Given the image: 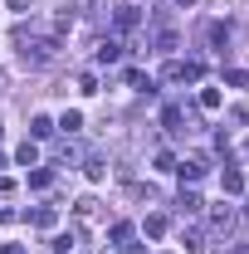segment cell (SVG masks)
Listing matches in <instances>:
<instances>
[{"label": "cell", "mask_w": 249, "mask_h": 254, "mask_svg": "<svg viewBox=\"0 0 249 254\" xmlns=\"http://www.w3.org/2000/svg\"><path fill=\"white\" fill-rule=\"evenodd\" d=\"M30 220L39 225V230H54V220H59V215H54V210H49V205H44V210H34Z\"/></svg>", "instance_id": "cell-20"}, {"label": "cell", "mask_w": 249, "mask_h": 254, "mask_svg": "<svg viewBox=\"0 0 249 254\" xmlns=\"http://www.w3.org/2000/svg\"><path fill=\"white\" fill-rule=\"evenodd\" d=\"M0 254H25V245H0Z\"/></svg>", "instance_id": "cell-27"}, {"label": "cell", "mask_w": 249, "mask_h": 254, "mask_svg": "<svg viewBox=\"0 0 249 254\" xmlns=\"http://www.w3.org/2000/svg\"><path fill=\"white\" fill-rule=\"evenodd\" d=\"M240 254H249V245H240Z\"/></svg>", "instance_id": "cell-29"}, {"label": "cell", "mask_w": 249, "mask_h": 254, "mask_svg": "<svg viewBox=\"0 0 249 254\" xmlns=\"http://www.w3.org/2000/svg\"><path fill=\"white\" fill-rule=\"evenodd\" d=\"M210 230H215V235H235V230H240V210L215 205V210H210Z\"/></svg>", "instance_id": "cell-3"}, {"label": "cell", "mask_w": 249, "mask_h": 254, "mask_svg": "<svg viewBox=\"0 0 249 254\" xmlns=\"http://www.w3.org/2000/svg\"><path fill=\"white\" fill-rule=\"evenodd\" d=\"M166 235V215H147V240H161Z\"/></svg>", "instance_id": "cell-19"}, {"label": "cell", "mask_w": 249, "mask_h": 254, "mask_svg": "<svg viewBox=\"0 0 249 254\" xmlns=\"http://www.w3.org/2000/svg\"><path fill=\"white\" fill-rule=\"evenodd\" d=\"M205 39H210V49H225V44H230V25H225V20H215V25L205 30Z\"/></svg>", "instance_id": "cell-8"}, {"label": "cell", "mask_w": 249, "mask_h": 254, "mask_svg": "<svg viewBox=\"0 0 249 254\" xmlns=\"http://www.w3.org/2000/svg\"><path fill=\"white\" fill-rule=\"evenodd\" d=\"M181 245H186V254H205V235L200 230H181Z\"/></svg>", "instance_id": "cell-12"}, {"label": "cell", "mask_w": 249, "mask_h": 254, "mask_svg": "<svg viewBox=\"0 0 249 254\" xmlns=\"http://www.w3.org/2000/svg\"><path fill=\"white\" fill-rule=\"evenodd\" d=\"M225 83H230V88H245L249 73H245V68H230V73H225Z\"/></svg>", "instance_id": "cell-24"}, {"label": "cell", "mask_w": 249, "mask_h": 254, "mask_svg": "<svg viewBox=\"0 0 249 254\" xmlns=\"http://www.w3.org/2000/svg\"><path fill=\"white\" fill-rule=\"evenodd\" d=\"M186 113H181V108H161V127H166V132H186Z\"/></svg>", "instance_id": "cell-9"}, {"label": "cell", "mask_w": 249, "mask_h": 254, "mask_svg": "<svg viewBox=\"0 0 249 254\" xmlns=\"http://www.w3.org/2000/svg\"><path fill=\"white\" fill-rule=\"evenodd\" d=\"M245 152H249V147H245Z\"/></svg>", "instance_id": "cell-32"}, {"label": "cell", "mask_w": 249, "mask_h": 254, "mask_svg": "<svg viewBox=\"0 0 249 254\" xmlns=\"http://www.w3.org/2000/svg\"><path fill=\"white\" fill-rule=\"evenodd\" d=\"M176 210H181V215H195V210H200V195H195V190H181V195H176Z\"/></svg>", "instance_id": "cell-14"}, {"label": "cell", "mask_w": 249, "mask_h": 254, "mask_svg": "<svg viewBox=\"0 0 249 254\" xmlns=\"http://www.w3.org/2000/svg\"><path fill=\"white\" fill-rule=\"evenodd\" d=\"M15 49H20V59L30 64V68H44V64L59 54V34H49V30H39V25H20L15 30Z\"/></svg>", "instance_id": "cell-1"}, {"label": "cell", "mask_w": 249, "mask_h": 254, "mask_svg": "<svg viewBox=\"0 0 249 254\" xmlns=\"http://www.w3.org/2000/svg\"><path fill=\"white\" fill-rule=\"evenodd\" d=\"M30 186L34 190H49V186H54V171H49V166H34V171H30Z\"/></svg>", "instance_id": "cell-15"}, {"label": "cell", "mask_w": 249, "mask_h": 254, "mask_svg": "<svg viewBox=\"0 0 249 254\" xmlns=\"http://www.w3.org/2000/svg\"><path fill=\"white\" fill-rule=\"evenodd\" d=\"M73 215H78V220H93V215H98V200H93V195H83V200L73 205Z\"/></svg>", "instance_id": "cell-18"}, {"label": "cell", "mask_w": 249, "mask_h": 254, "mask_svg": "<svg viewBox=\"0 0 249 254\" xmlns=\"http://www.w3.org/2000/svg\"><path fill=\"white\" fill-rule=\"evenodd\" d=\"M127 83H132L137 93H147V98L156 93V83H152V78H147V73H137V68H127Z\"/></svg>", "instance_id": "cell-13"}, {"label": "cell", "mask_w": 249, "mask_h": 254, "mask_svg": "<svg viewBox=\"0 0 249 254\" xmlns=\"http://www.w3.org/2000/svg\"><path fill=\"white\" fill-rule=\"evenodd\" d=\"M15 220V210H10V205H0V225H10Z\"/></svg>", "instance_id": "cell-26"}, {"label": "cell", "mask_w": 249, "mask_h": 254, "mask_svg": "<svg viewBox=\"0 0 249 254\" xmlns=\"http://www.w3.org/2000/svg\"><path fill=\"white\" fill-rule=\"evenodd\" d=\"M200 108H210V113H215V108H220V88H200Z\"/></svg>", "instance_id": "cell-22"}, {"label": "cell", "mask_w": 249, "mask_h": 254, "mask_svg": "<svg viewBox=\"0 0 249 254\" xmlns=\"http://www.w3.org/2000/svg\"><path fill=\"white\" fill-rule=\"evenodd\" d=\"M93 59H98V64H118V59H123V39H103Z\"/></svg>", "instance_id": "cell-7"}, {"label": "cell", "mask_w": 249, "mask_h": 254, "mask_svg": "<svg viewBox=\"0 0 249 254\" xmlns=\"http://www.w3.org/2000/svg\"><path fill=\"white\" fill-rule=\"evenodd\" d=\"M5 5H10V10H20V15L30 10V0H5Z\"/></svg>", "instance_id": "cell-25"}, {"label": "cell", "mask_w": 249, "mask_h": 254, "mask_svg": "<svg viewBox=\"0 0 249 254\" xmlns=\"http://www.w3.org/2000/svg\"><path fill=\"white\" fill-rule=\"evenodd\" d=\"M220 186L230 190V195H240V190H245V171H240V166H230V161H225V171H220Z\"/></svg>", "instance_id": "cell-6"}, {"label": "cell", "mask_w": 249, "mask_h": 254, "mask_svg": "<svg viewBox=\"0 0 249 254\" xmlns=\"http://www.w3.org/2000/svg\"><path fill=\"white\" fill-rule=\"evenodd\" d=\"M15 161H20V166H39V147H34V142H25V147L15 152Z\"/></svg>", "instance_id": "cell-16"}, {"label": "cell", "mask_w": 249, "mask_h": 254, "mask_svg": "<svg viewBox=\"0 0 249 254\" xmlns=\"http://www.w3.org/2000/svg\"><path fill=\"white\" fill-rule=\"evenodd\" d=\"M0 137H5V127H0Z\"/></svg>", "instance_id": "cell-30"}, {"label": "cell", "mask_w": 249, "mask_h": 254, "mask_svg": "<svg viewBox=\"0 0 249 254\" xmlns=\"http://www.w3.org/2000/svg\"><path fill=\"white\" fill-rule=\"evenodd\" d=\"M200 73H205L200 59H181V83H200Z\"/></svg>", "instance_id": "cell-11"}, {"label": "cell", "mask_w": 249, "mask_h": 254, "mask_svg": "<svg viewBox=\"0 0 249 254\" xmlns=\"http://www.w3.org/2000/svg\"><path fill=\"white\" fill-rule=\"evenodd\" d=\"M137 25H142V5H118L113 10V30L118 34H132Z\"/></svg>", "instance_id": "cell-2"}, {"label": "cell", "mask_w": 249, "mask_h": 254, "mask_svg": "<svg viewBox=\"0 0 249 254\" xmlns=\"http://www.w3.org/2000/svg\"><path fill=\"white\" fill-rule=\"evenodd\" d=\"M59 127H63V132H68V137H73V132L83 127V113H63V118H59Z\"/></svg>", "instance_id": "cell-21"}, {"label": "cell", "mask_w": 249, "mask_h": 254, "mask_svg": "<svg viewBox=\"0 0 249 254\" xmlns=\"http://www.w3.org/2000/svg\"><path fill=\"white\" fill-rule=\"evenodd\" d=\"M73 245H78V230H63V235H54V240H49V250H54V254H68Z\"/></svg>", "instance_id": "cell-10"}, {"label": "cell", "mask_w": 249, "mask_h": 254, "mask_svg": "<svg viewBox=\"0 0 249 254\" xmlns=\"http://www.w3.org/2000/svg\"><path fill=\"white\" fill-rule=\"evenodd\" d=\"M49 132H54L49 118H34V123H30V137H49Z\"/></svg>", "instance_id": "cell-23"}, {"label": "cell", "mask_w": 249, "mask_h": 254, "mask_svg": "<svg viewBox=\"0 0 249 254\" xmlns=\"http://www.w3.org/2000/svg\"><path fill=\"white\" fill-rule=\"evenodd\" d=\"M176 171H181V181H200V176L210 171V161L205 157H186V161H176Z\"/></svg>", "instance_id": "cell-4"}, {"label": "cell", "mask_w": 249, "mask_h": 254, "mask_svg": "<svg viewBox=\"0 0 249 254\" xmlns=\"http://www.w3.org/2000/svg\"><path fill=\"white\" fill-rule=\"evenodd\" d=\"M0 166H5V157H0Z\"/></svg>", "instance_id": "cell-31"}, {"label": "cell", "mask_w": 249, "mask_h": 254, "mask_svg": "<svg viewBox=\"0 0 249 254\" xmlns=\"http://www.w3.org/2000/svg\"><path fill=\"white\" fill-rule=\"evenodd\" d=\"M176 5H181V10H190V5H195V0H176Z\"/></svg>", "instance_id": "cell-28"}, {"label": "cell", "mask_w": 249, "mask_h": 254, "mask_svg": "<svg viewBox=\"0 0 249 254\" xmlns=\"http://www.w3.org/2000/svg\"><path fill=\"white\" fill-rule=\"evenodd\" d=\"M113 250H118V254H137V245H132V225H127V220L113 225Z\"/></svg>", "instance_id": "cell-5"}, {"label": "cell", "mask_w": 249, "mask_h": 254, "mask_svg": "<svg viewBox=\"0 0 249 254\" xmlns=\"http://www.w3.org/2000/svg\"><path fill=\"white\" fill-rule=\"evenodd\" d=\"M176 44H181V34H176V30H161V34H156V49H161V54H171Z\"/></svg>", "instance_id": "cell-17"}]
</instances>
